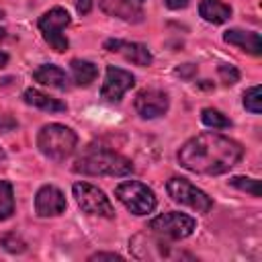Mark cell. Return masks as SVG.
<instances>
[{
	"label": "cell",
	"mask_w": 262,
	"mask_h": 262,
	"mask_svg": "<svg viewBox=\"0 0 262 262\" xmlns=\"http://www.w3.org/2000/svg\"><path fill=\"white\" fill-rule=\"evenodd\" d=\"M90 260H123V256L111 254V252H96V254L90 256Z\"/></svg>",
	"instance_id": "26"
},
{
	"label": "cell",
	"mask_w": 262,
	"mask_h": 262,
	"mask_svg": "<svg viewBox=\"0 0 262 262\" xmlns=\"http://www.w3.org/2000/svg\"><path fill=\"white\" fill-rule=\"evenodd\" d=\"M229 184H231V186H235V188H239L242 192L252 194V196H260V194H262L260 180H256V178H248V176H233V178L229 180Z\"/></svg>",
	"instance_id": "22"
},
{
	"label": "cell",
	"mask_w": 262,
	"mask_h": 262,
	"mask_svg": "<svg viewBox=\"0 0 262 262\" xmlns=\"http://www.w3.org/2000/svg\"><path fill=\"white\" fill-rule=\"evenodd\" d=\"M147 227L160 235V237H168V239H184L188 235H192V231L196 229V221L184 213H162L158 217H154Z\"/></svg>",
	"instance_id": "7"
},
{
	"label": "cell",
	"mask_w": 262,
	"mask_h": 262,
	"mask_svg": "<svg viewBox=\"0 0 262 262\" xmlns=\"http://www.w3.org/2000/svg\"><path fill=\"white\" fill-rule=\"evenodd\" d=\"M217 72H219V76H221L223 84H227V86H231V84H235V82L239 80V72H237L231 63H219Z\"/></svg>",
	"instance_id": "24"
},
{
	"label": "cell",
	"mask_w": 262,
	"mask_h": 262,
	"mask_svg": "<svg viewBox=\"0 0 262 262\" xmlns=\"http://www.w3.org/2000/svg\"><path fill=\"white\" fill-rule=\"evenodd\" d=\"M115 196L125 205L127 211H131L133 215H147L156 209L158 199L154 194V190L139 182V180H125L121 184H117L115 188Z\"/></svg>",
	"instance_id": "4"
},
{
	"label": "cell",
	"mask_w": 262,
	"mask_h": 262,
	"mask_svg": "<svg viewBox=\"0 0 262 262\" xmlns=\"http://www.w3.org/2000/svg\"><path fill=\"white\" fill-rule=\"evenodd\" d=\"M0 18H4V10H0Z\"/></svg>",
	"instance_id": "32"
},
{
	"label": "cell",
	"mask_w": 262,
	"mask_h": 262,
	"mask_svg": "<svg viewBox=\"0 0 262 262\" xmlns=\"http://www.w3.org/2000/svg\"><path fill=\"white\" fill-rule=\"evenodd\" d=\"M135 2H139V4H141V2H143V0H135Z\"/></svg>",
	"instance_id": "33"
},
{
	"label": "cell",
	"mask_w": 262,
	"mask_h": 262,
	"mask_svg": "<svg viewBox=\"0 0 262 262\" xmlns=\"http://www.w3.org/2000/svg\"><path fill=\"white\" fill-rule=\"evenodd\" d=\"M16 127H18V123H16V119L12 115L0 113V131H12Z\"/></svg>",
	"instance_id": "25"
},
{
	"label": "cell",
	"mask_w": 262,
	"mask_h": 262,
	"mask_svg": "<svg viewBox=\"0 0 262 262\" xmlns=\"http://www.w3.org/2000/svg\"><path fill=\"white\" fill-rule=\"evenodd\" d=\"M78 145V135L76 131H72L66 125L59 123H49L45 127H41L39 135H37V147L39 151L55 162H63L66 158H70L74 154Z\"/></svg>",
	"instance_id": "3"
},
{
	"label": "cell",
	"mask_w": 262,
	"mask_h": 262,
	"mask_svg": "<svg viewBox=\"0 0 262 262\" xmlns=\"http://www.w3.org/2000/svg\"><path fill=\"white\" fill-rule=\"evenodd\" d=\"M6 63H8V55L4 51H0V68H4Z\"/></svg>",
	"instance_id": "29"
},
{
	"label": "cell",
	"mask_w": 262,
	"mask_h": 262,
	"mask_svg": "<svg viewBox=\"0 0 262 262\" xmlns=\"http://www.w3.org/2000/svg\"><path fill=\"white\" fill-rule=\"evenodd\" d=\"M190 0H164V4L172 10H180V8H186Z\"/></svg>",
	"instance_id": "28"
},
{
	"label": "cell",
	"mask_w": 262,
	"mask_h": 262,
	"mask_svg": "<svg viewBox=\"0 0 262 262\" xmlns=\"http://www.w3.org/2000/svg\"><path fill=\"white\" fill-rule=\"evenodd\" d=\"M72 170L86 176H127L133 172V164L119 151L102 145H88L78 156Z\"/></svg>",
	"instance_id": "2"
},
{
	"label": "cell",
	"mask_w": 262,
	"mask_h": 262,
	"mask_svg": "<svg viewBox=\"0 0 262 262\" xmlns=\"http://www.w3.org/2000/svg\"><path fill=\"white\" fill-rule=\"evenodd\" d=\"M0 246H2L6 252H12V254H20V252H25V248H27V244H25L16 233H6V235H2V237H0Z\"/></svg>",
	"instance_id": "23"
},
{
	"label": "cell",
	"mask_w": 262,
	"mask_h": 262,
	"mask_svg": "<svg viewBox=\"0 0 262 262\" xmlns=\"http://www.w3.org/2000/svg\"><path fill=\"white\" fill-rule=\"evenodd\" d=\"M66 207L68 203L63 192L53 184L41 186L35 194V213L39 217H57L66 211Z\"/></svg>",
	"instance_id": "11"
},
{
	"label": "cell",
	"mask_w": 262,
	"mask_h": 262,
	"mask_svg": "<svg viewBox=\"0 0 262 262\" xmlns=\"http://www.w3.org/2000/svg\"><path fill=\"white\" fill-rule=\"evenodd\" d=\"M201 121H203L207 127H211V129H229V127H231V121H229L221 111L211 108V106L201 111Z\"/></svg>",
	"instance_id": "20"
},
{
	"label": "cell",
	"mask_w": 262,
	"mask_h": 262,
	"mask_svg": "<svg viewBox=\"0 0 262 262\" xmlns=\"http://www.w3.org/2000/svg\"><path fill=\"white\" fill-rule=\"evenodd\" d=\"M199 14L203 16V20L211 25H221L231 18V6L225 4L223 0H201Z\"/></svg>",
	"instance_id": "17"
},
{
	"label": "cell",
	"mask_w": 262,
	"mask_h": 262,
	"mask_svg": "<svg viewBox=\"0 0 262 262\" xmlns=\"http://www.w3.org/2000/svg\"><path fill=\"white\" fill-rule=\"evenodd\" d=\"M244 156V147L219 133L207 131L190 137L178 149V162L182 168L194 174L217 176L229 172Z\"/></svg>",
	"instance_id": "1"
},
{
	"label": "cell",
	"mask_w": 262,
	"mask_h": 262,
	"mask_svg": "<svg viewBox=\"0 0 262 262\" xmlns=\"http://www.w3.org/2000/svg\"><path fill=\"white\" fill-rule=\"evenodd\" d=\"M4 158H6V154H4V149H2V147H0V162H2V160H4Z\"/></svg>",
	"instance_id": "31"
},
{
	"label": "cell",
	"mask_w": 262,
	"mask_h": 262,
	"mask_svg": "<svg viewBox=\"0 0 262 262\" xmlns=\"http://www.w3.org/2000/svg\"><path fill=\"white\" fill-rule=\"evenodd\" d=\"M6 39V29H0V41H4Z\"/></svg>",
	"instance_id": "30"
},
{
	"label": "cell",
	"mask_w": 262,
	"mask_h": 262,
	"mask_svg": "<svg viewBox=\"0 0 262 262\" xmlns=\"http://www.w3.org/2000/svg\"><path fill=\"white\" fill-rule=\"evenodd\" d=\"M244 108L254 113V115L262 113V90H260V86H252L244 92Z\"/></svg>",
	"instance_id": "21"
},
{
	"label": "cell",
	"mask_w": 262,
	"mask_h": 262,
	"mask_svg": "<svg viewBox=\"0 0 262 262\" xmlns=\"http://www.w3.org/2000/svg\"><path fill=\"white\" fill-rule=\"evenodd\" d=\"M76 10L78 14H88L92 10V0H76Z\"/></svg>",
	"instance_id": "27"
},
{
	"label": "cell",
	"mask_w": 262,
	"mask_h": 262,
	"mask_svg": "<svg viewBox=\"0 0 262 262\" xmlns=\"http://www.w3.org/2000/svg\"><path fill=\"white\" fill-rule=\"evenodd\" d=\"M23 100L27 104H31L35 108H41V111H47V113H66L68 111L66 102H61L59 98H53V96H49V94H45L37 88H27L23 92Z\"/></svg>",
	"instance_id": "16"
},
{
	"label": "cell",
	"mask_w": 262,
	"mask_h": 262,
	"mask_svg": "<svg viewBox=\"0 0 262 262\" xmlns=\"http://www.w3.org/2000/svg\"><path fill=\"white\" fill-rule=\"evenodd\" d=\"M133 84H135V78H133L131 72L108 66L106 74H104L102 88H100V96L108 102H119L123 98V94L133 88Z\"/></svg>",
	"instance_id": "9"
},
{
	"label": "cell",
	"mask_w": 262,
	"mask_h": 262,
	"mask_svg": "<svg viewBox=\"0 0 262 262\" xmlns=\"http://www.w3.org/2000/svg\"><path fill=\"white\" fill-rule=\"evenodd\" d=\"M14 213V192L12 184L6 180H0V221L8 219Z\"/></svg>",
	"instance_id": "19"
},
{
	"label": "cell",
	"mask_w": 262,
	"mask_h": 262,
	"mask_svg": "<svg viewBox=\"0 0 262 262\" xmlns=\"http://www.w3.org/2000/svg\"><path fill=\"white\" fill-rule=\"evenodd\" d=\"M70 70H72V78L78 86H90L98 76V68L88 59H78V57L72 59Z\"/></svg>",
	"instance_id": "18"
},
{
	"label": "cell",
	"mask_w": 262,
	"mask_h": 262,
	"mask_svg": "<svg viewBox=\"0 0 262 262\" xmlns=\"http://www.w3.org/2000/svg\"><path fill=\"white\" fill-rule=\"evenodd\" d=\"M166 190H168V194H170V199L174 203L186 205V207H190V209H194L199 213H207L213 207L211 196H207V192L196 188L186 178H178V176L170 178L168 184H166Z\"/></svg>",
	"instance_id": "8"
},
{
	"label": "cell",
	"mask_w": 262,
	"mask_h": 262,
	"mask_svg": "<svg viewBox=\"0 0 262 262\" xmlns=\"http://www.w3.org/2000/svg\"><path fill=\"white\" fill-rule=\"evenodd\" d=\"M72 23L70 14L61 6L49 8L41 18H39V31L43 33V39L49 43V47L57 53L68 49V39L63 35V29Z\"/></svg>",
	"instance_id": "5"
},
{
	"label": "cell",
	"mask_w": 262,
	"mask_h": 262,
	"mask_svg": "<svg viewBox=\"0 0 262 262\" xmlns=\"http://www.w3.org/2000/svg\"><path fill=\"white\" fill-rule=\"evenodd\" d=\"M98 6L115 18H121L125 23H141L143 20V8L135 0H98Z\"/></svg>",
	"instance_id": "13"
},
{
	"label": "cell",
	"mask_w": 262,
	"mask_h": 262,
	"mask_svg": "<svg viewBox=\"0 0 262 262\" xmlns=\"http://www.w3.org/2000/svg\"><path fill=\"white\" fill-rule=\"evenodd\" d=\"M104 49L106 51H113V53H119L123 55L127 61L135 63V66H149L154 61L149 49L141 43H133V41H123V39H106L104 41Z\"/></svg>",
	"instance_id": "12"
},
{
	"label": "cell",
	"mask_w": 262,
	"mask_h": 262,
	"mask_svg": "<svg viewBox=\"0 0 262 262\" xmlns=\"http://www.w3.org/2000/svg\"><path fill=\"white\" fill-rule=\"evenodd\" d=\"M33 80L43 84V86H49V88H57V90H66L70 86V80L66 76V72L59 68V66H53V63H43L39 66L35 72H33Z\"/></svg>",
	"instance_id": "15"
},
{
	"label": "cell",
	"mask_w": 262,
	"mask_h": 262,
	"mask_svg": "<svg viewBox=\"0 0 262 262\" xmlns=\"http://www.w3.org/2000/svg\"><path fill=\"white\" fill-rule=\"evenodd\" d=\"M133 106H135V111L141 119H156V117H162L168 111L170 98L160 88H145V90L137 92Z\"/></svg>",
	"instance_id": "10"
},
{
	"label": "cell",
	"mask_w": 262,
	"mask_h": 262,
	"mask_svg": "<svg viewBox=\"0 0 262 262\" xmlns=\"http://www.w3.org/2000/svg\"><path fill=\"white\" fill-rule=\"evenodd\" d=\"M223 41L229 45L239 47L242 51L250 53V55H260L262 53V41H260V33L256 31H242V29H229L223 33Z\"/></svg>",
	"instance_id": "14"
},
{
	"label": "cell",
	"mask_w": 262,
	"mask_h": 262,
	"mask_svg": "<svg viewBox=\"0 0 262 262\" xmlns=\"http://www.w3.org/2000/svg\"><path fill=\"white\" fill-rule=\"evenodd\" d=\"M72 190H74V196H76L78 207L84 213L98 215V217H104V219H113L115 217L113 203L108 201V196L98 186L88 184V182H76L72 186Z\"/></svg>",
	"instance_id": "6"
}]
</instances>
